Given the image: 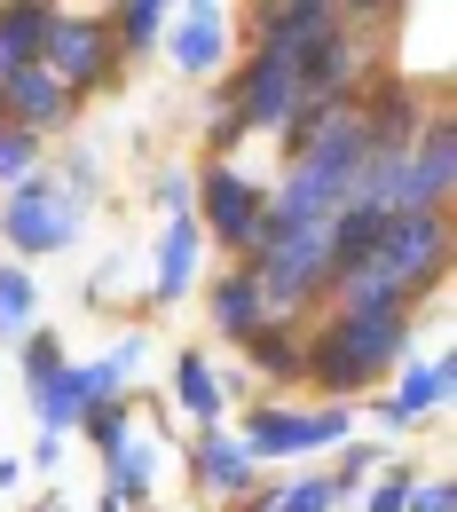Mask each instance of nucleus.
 Returning a JSON list of instances; mask_svg holds the SVG:
<instances>
[{
  "instance_id": "obj_24",
  "label": "nucleus",
  "mask_w": 457,
  "mask_h": 512,
  "mask_svg": "<svg viewBox=\"0 0 457 512\" xmlns=\"http://www.w3.org/2000/svg\"><path fill=\"white\" fill-rule=\"evenodd\" d=\"M87 442L103 449V457H119V449L134 442V434H127V410H119V402H103V410L87 418Z\"/></svg>"
},
{
  "instance_id": "obj_13",
  "label": "nucleus",
  "mask_w": 457,
  "mask_h": 512,
  "mask_svg": "<svg viewBox=\"0 0 457 512\" xmlns=\"http://www.w3.org/2000/svg\"><path fill=\"white\" fill-rule=\"evenodd\" d=\"M48 24H56V8H0V79H16V71L40 64Z\"/></svg>"
},
{
  "instance_id": "obj_5",
  "label": "nucleus",
  "mask_w": 457,
  "mask_h": 512,
  "mask_svg": "<svg viewBox=\"0 0 457 512\" xmlns=\"http://www.w3.org/2000/svg\"><path fill=\"white\" fill-rule=\"evenodd\" d=\"M119 64V48H111V32L95 24V16H64L56 8V24H48V48H40V71L79 95V87H103V71Z\"/></svg>"
},
{
  "instance_id": "obj_2",
  "label": "nucleus",
  "mask_w": 457,
  "mask_h": 512,
  "mask_svg": "<svg viewBox=\"0 0 457 512\" xmlns=\"http://www.w3.org/2000/svg\"><path fill=\"white\" fill-rule=\"evenodd\" d=\"M402 355H410V316H331L316 331V347L300 355V371L331 394H355L379 371H394Z\"/></svg>"
},
{
  "instance_id": "obj_3",
  "label": "nucleus",
  "mask_w": 457,
  "mask_h": 512,
  "mask_svg": "<svg viewBox=\"0 0 457 512\" xmlns=\"http://www.w3.org/2000/svg\"><path fill=\"white\" fill-rule=\"evenodd\" d=\"M253 284H261L268 316H284V308H308L316 292H331V253H324V229L276 237L268 253H253Z\"/></svg>"
},
{
  "instance_id": "obj_1",
  "label": "nucleus",
  "mask_w": 457,
  "mask_h": 512,
  "mask_svg": "<svg viewBox=\"0 0 457 512\" xmlns=\"http://www.w3.org/2000/svg\"><path fill=\"white\" fill-rule=\"evenodd\" d=\"M450 260V221L442 213H387L379 245L339 268L331 292H339V316H402Z\"/></svg>"
},
{
  "instance_id": "obj_11",
  "label": "nucleus",
  "mask_w": 457,
  "mask_h": 512,
  "mask_svg": "<svg viewBox=\"0 0 457 512\" xmlns=\"http://www.w3.org/2000/svg\"><path fill=\"white\" fill-rule=\"evenodd\" d=\"M331 24H339L331 0H284V8H268V16H261V48H268V56H300V48L324 40Z\"/></svg>"
},
{
  "instance_id": "obj_12",
  "label": "nucleus",
  "mask_w": 457,
  "mask_h": 512,
  "mask_svg": "<svg viewBox=\"0 0 457 512\" xmlns=\"http://www.w3.org/2000/svg\"><path fill=\"white\" fill-rule=\"evenodd\" d=\"M213 323H221V339H253L268 323V300H261V284H253V268L213 276Z\"/></svg>"
},
{
  "instance_id": "obj_14",
  "label": "nucleus",
  "mask_w": 457,
  "mask_h": 512,
  "mask_svg": "<svg viewBox=\"0 0 457 512\" xmlns=\"http://www.w3.org/2000/svg\"><path fill=\"white\" fill-rule=\"evenodd\" d=\"M442 394H450V363H442V355H434V363H410V371H402V386L379 402V418H387V426H410V418H426Z\"/></svg>"
},
{
  "instance_id": "obj_26",
  "label": "nucleus",
  "mask_w": 457,
  "mask_h": 512,
  "mask_svg": "<svg viewBox=\"0 0 457 512\" xmlns=\"http://www.w3.org/2000/svg\"><path fill=\"white\" fill-rule=\"evenodd\" d=\"M457 497H450V481H426V489H410V505L402 512H450Z\"/></svg>"
},
{
  "instance_id": "obj_16",
  "label": "nucleus",
  "mask_w": 457,
  "mask_h": 512,
  "mask_svg": "<svg viewBox=\"0 0 457 512\" xmlns=\"http://www.w3.org/2000/svg\"><path fill=\"white\" fill-rule=\"evenodd\" d=\"M190 284H197V221L174 213L166 237H158V300H182Z\"/></svg>"
},
{
  "instance_id": "obj_10",
  "label": "nucleus",
  "mask_w": 457,
  "mask_h": 512,
  "mask_svg": "<svg viewBox=\"0 0 457 512\" xmlns=\"http://www.w3.org/2000/svg\"><path fill=\"white\" fill-rule=\"evenodd\" d=\"M190 465H197V481H205L213 497H253V489H261V465L245 457V442H229L221 426H205V442H197Z\"/></svg>"
},
{
  "instance_id": "obj_7",
  "label": "nucleus",
  "mask_w": 457,
  "mask_h": 512,
  "mask_svg": "<svg viewBox=\"0 0 457 512\" xmlns=\"http://www.w3.org/2000/svg\"><path fill=\"white\" fill-rule=\"evenodd\" d=\"M308 103H300V71H292V56H253V71L237 79V119H229V134L237 127H268V134H284L292 119H300Z\"/></svg>"
},
{
  "instance_id": "obj_23",
  "label": "nucleus",
  "mask_w": 457,
  "mask_h": 512,
  "mask_svg": "<svg viewBox=\"0 0 457 512\" xmlns=\"http://www.w3.org/2000/svg\"><path fill=\"white\" fill-rule=\"evenodd\" d=\"M339 497H331V481H292V489H276L268 497V512H331Z\"/></svg>"
},
{
  "instance_id": "obj_17",
  "label": "nucleus",
  "mask_w": 457,
  "mask_h": 512,
  "mask_svg": "<svg viewBox=\"0 0 457 512\" xmlns=\"http://www.w3.org/2000/svg\"><path fill=\"white\" fill-rule=\"evenodd\" d=\"M174 402H182L190 418H205V426H221V410H229V402H221V379H213V363H205V355H182V363H174Z\"/></svg>"
},
{
  "instance_id": "obj_18",
  "label": "nucleus",
  "mask_w": 457,
  "mask_h": 512,
  "mask_svg": "<svg viewBox=\"0 0 457 512\" xmlns=\"http://www.w3.org/2000/svg\"><path fill=\"white\" fill-rule=\"evenodd\" d=\"M150 473H158V449L127 442L111 457V505H150Z\"/></svg>"
},
{
  "instance_id": "obj_15",
  "label": "nucleus",
  "mask_w": 457,
  "mask_h": 512,
  "mask_svg": "<svg viewBox=\"0 0 457 512\" xmlns=\"http://www.w3.org/2000/svg\"><path fill=\"white\" fill-rule=\"evenodd\" d=\"M221 56H229V16H221V8H190V16L174 24V64L213 71Z\"/></svg>"
},
{
  "instance_id": "obj_22",
  "label": "nucleus",
  "mask_w": 457,
  "mask_h": 512,
  "mask_svg": "<svg viewBox=\"0 0 457 512\" xmlns=\"http://www.w3.org/2000/svg\"><path fill=\"white\" fill-rule=\"evenodd\" d=\"M16 355H24V379H32V386L64 379V355H56V339H48V331H24V339H16Z\"/></svg>"
},
{
  "instance_id": "obj_4",
  "label": "nucleus",
  "mask_w": 457,
  "mask_h": 512,
  "mask_svg": "<svg viewBox=\"0 0 457 512\" xmlns=\"http://www.w3.org/2000/svg\"><path fill=\"white\" fill-rule=\"evenodd\" d=\"M0 237L16 245L24 260H40V253H64L71 237H79V205H71L56 182H16V197H8V213H0Z\"/></svg>"
},
{
  "instance_id": "obj_6",
  "label": "nucleus",
  "mask_w": 457,
  "mask_h": 512,
  "mask_svg": "<svg viewBox=\"0 0 457 512\" xmlns=\"http://www.w3.org/2000/svg\"><path fill=\"white\" fill-rule=\"evenodd\" d=\"M197 205H205V221H213V237H221V245L261 253V221H268V190H261V182H245L237 166H205Z\"/></svg>"
},
{
  "instance_id": "obj_21",
  "label": "nucleus",
  "mask_w": 457,
  "mask_h": 512,
  "mask_svg": "<svg viewBox=\"0 0 457 512\" xmlns=\"http://www.w3.org/2000/svg\"><path fill=\"white\" fill-rule=\"evenodd\" d=\"M32 174H40V142L0 119V182H32Z\"/></svg>"
},
{
  "instance_id": "obj_8",
  "label": "nucleus",
  "mask_w": 457,
  "mask_h": 512,
  "mask_svg": "<svg viewBox=\"0 0 457 512\" xmlns=\"http://www.w3.org/2000/svg\"><path fill=\"white\" fill-rule=\"evenodd\" d=\"M347 434V402L339 410H253V426H245V457L261 465V457H300V449H331Z\"/></svg>"
},
{
  "instance_id": "obj_20",
  "label": "nucleus",
  "mask_w": 457,
  "mask_h": 512,
  "mask_svg": "<svg viewBox=\"0 0 457 512\" xmlns=\"http://www.w3.org/2000/svg\"><path fill=\"white\" fill-rule=\"evenodd\" d=\"M103 32H111V48H127V56H142V48H150V40L166 32V8H158V0H127V8H119V16L103 24Z\"/></svg>"
},
{
  "instance_id": "obj_19",
  "label": "nucleus",
  "mask_w": 457,
  "mask_h": 512,
  "mask_svg": "<svg viewBox=\"0 0 457 512\" xmlns=\"http://www.w3.org/2000/svg\"><path fill=\"white\" fill-rule=\"evenodd\" d=\"M32 323H40V284H32L24 268H0V331L24 339Z\"/></svg>"
},
{
  "instance_id": "obj_25",
  "label": "nucleus",
  "mask_w": 457,
  "mask_h": 512,
  "mask_svg": "<svg viewBox=\"0 0 457 512\" xmlns=\"http://www.w3.org/2000/svg\"><path fill=\"white\" fill-rule=\"evenodd\" d=\"M410 489H418V481H410V465H394L387 481L371 489V512H402V505H410Z\"/></svg>"
},
{
  "instance_id": "obj_9",
  "label": "nucleus",
  "mask_w": 457,
  "mask_h": 512,
  "mask_svg": "<svg viewBox=\"0 0 457 512\" xmlns=\"http://www.w3.org/2000/svg\"><path fill=\"white\" fill-rule=\"evenodd\" d=\"M71 103H79V95H64V87H56V79H48L40 64L16 71V79H0V119H8V127H24L32 142H40L48 127H64Z\"/></svg>"
},
{
  "instance_id": "obj_27",
  "label": "nucleus",
  "mask_w": 457,
  "mask_h": 512,
  "mask_svg": "<svg viewBox=\"0 0 457 512\" xmlns=\"http://www.w3.org/2000/svg\"><path fill=\"white\" fill-rule=\"evenodd\" d=\"M245 512H268V497H253V505H245Z\"/></svg>"
}]
</instances>
